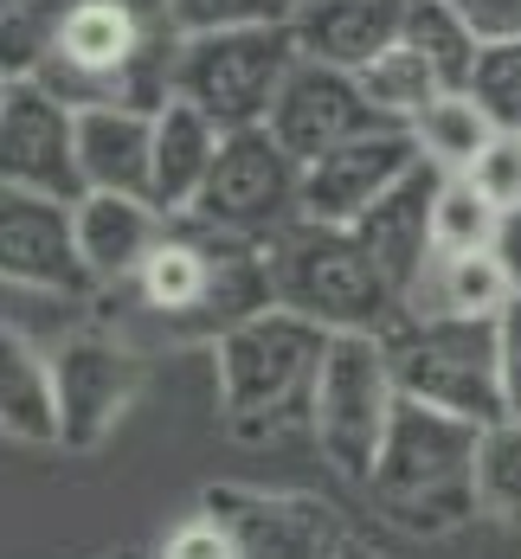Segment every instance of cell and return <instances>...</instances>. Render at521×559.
<instances>
[{
    "label": "cell",
    "mask_w": 521,
    "mask_h": 559,
    "mask_svg": "<svg viewBox=\"0 0 521 559\" xmlns=\"http://www.w3.org/2000/svg\"><path fill=\"white\" fill-rule=\"evenodd\" d=\"M180 52L168 0H7V78H39L78 110H162Z\"/></svg>",
    "instance_id": "1"
},
{
    "label": "cell",
    "mask_w": 521,
    "mask_h": 559,
    "mask_svg": "<svg viewBox=\"0 0 521 559\" xmlns=\"http://www.w3.org/2000/svg\"><path fill=\"white\" fill-rule=\"evenodd\" d=\"M476 444H483V425L405 399L393 438L367 476V496L405 534H451L483 514L476 508Z\"/></svg>",
    "instance_id": "2"
},
{
    "label": "cell",
    "mask_w": 521,
    "mask_h": 559,
    "mask_svg": "<svg viewBox=\"0 0 521 559\" xmlns=\"http://www.w3.org/2000/svg\"><path fill=\"white\" fill-rule=\"evenodd\" d=\"M329 354V329L296 316V309H264L213 341V373H220V405L238 438H277L284 425H309L316 405V373Z\"/></svg>",
    "instance_id": "3"
},
{
    "label": "cell",
    "mask_w": 521,
    "mask_h": 559,
    "mask_svg": "<svg viewBox=\"0 0 521 559\" xmlns=\"http://www.w3.org/2000/svg\"><path fill=\"white\" fill-rule=\"evenodd\" d=\"M271 277L277 302L322 322L329 335H393L400 329V289L374 264V251L322 219H289L271 231Z\"/></svg>",
    "instance_id": "4"
},
{
    "label": "cell",
    "mask_w": 521,
    "mask_h": 559,
    "mask_svg": "<svg viewBox=\"0 0 521 559\" xmlns=\"http://www.w3.org/2000/svg\"><path fill=\"white\" fill-rule=\"evenodd\" d=\"M405 405L400 367H393V341L387 335H329L322 373H316V405H309V431L329 456V469L342 483L374 476L380 450L393 438V418Z\"/></svg>",
    "instance_id": "5"
},
{
    "label": "cell",
    "mask_w": 521,
    "mask_h": 559,
    "mask_svg": "<svg viewBox=\"0 0 521 559\" xmlns=\"http://www.w3.org/2000/svg\"><path fill=\"white\" fill-rule=\"evenodd\" d=\"M303 64L289 26H232V33H200L180 52L174 97L200 104L220 129H264L289 71Z\"/></svg>",
    "instance_id": "6"
},
{
    "label": "cell",
    "mask_w": 521,
    "mask_h": 559,
    "mask_svg": "<svg viewBox=\"0 0 521 559\" xmlns=\"http://www.w3.org/2000/svg\"><path fill=\"white\" fill-rule=\"evenodd\" d=\"M387 341H393V367H400L405 399H418L431 412H451V418H470V425L509 418L496 322L431 316V322H400Z\"/></svg>",
    "instance_id": "7"
},
{
    "label": "cell",
    "mask_w": 521,
    "mask_h": 559,
    "mask_svg": "<svg viewBox=\"0 0 521 559\" xmlns=\"http://www.w3.org/2000/svg\"><path fill=\"white\" fill-rule=\"evenodd\" d=\"M187 219L238 238H271L289 219H303V162L271 129H232Z\"/></svg>",
    "instance_id": "8"
},
{
    "label": "cell",
    "mask_w": 521,
    "mask_h": 559,
    "mask_svg": "<svg viewBox=\"0 0 521 559\" xmlns=\"http://www.w3.org/2000/svg\"><path fill=\"white\" fill-rule=\"evenodd\" d=\"M0 187L46 193V200H84L78 168V104H64L39 78L0 84Z\"/></svg>",
    "instance_id": "9"
},
{
    "label": "cell",
    "mask_w": 521,
    "mask_h": 559,
    "mask_svg": "<svg viewBox=\"0 0 521 559\" xmlns=\"http://www.w3.org/2000/svg\"><path fill=\"white\" fill-rule=\"evenodd\" d=\"M52 373L58 412H64V450H97L149 386V360L104 329H71L52 347Z\"/></svg>",
    "instance_id": "10"
},
{
    "label": "cell",
    "mask_w": 521,
    "mask_h": 559,
    "mask_svg": "<svg viewBox=\"0 0 521 559\" xmlns=\"http://www.w3.org/2000/svg\"><path fill=\"white\" fill-rule=\"evenodd\" d=\"M0 277H7V289H26V296H71V302H84L97 289V277L84 264L78 206L71 200H46V193L0 187Z\"/></svg>",
    "instance_id": "11"
},
{
    "label": "cell",
    "mask_w": 521,
    "mask_h": 559,
    "mask_svg": "<svg viewBox=\"0 0 521 559\" xmlns=\"http://www.w3.org/2000/svg\"><path fill=\"white\" fill-rule=\"evenodd\" d=\"M200 502L238 534L245 559H347L354 534L335 502L303 489H258V483H213Z\"/></svg>",
    "instance_id": "12"
},
{
    "label": "cell",
    "mask_w": 521,
    "mask_h": 559,
    "mask_svg": "<svg viewBox=\"0 0 521 559\" xmlns=\"http://www.w3.org/2000/svg\"><path fill=\"white\" fill-rule=\"evenodd\" d=\"M425 168V148L405 122H380L367 135L342 142L335 155H322L316 168H303V219L322 225H354L367 219L393 187H405L412 174Z\"/></svg>",
    "instance_id": "13"
},
{
    "label": "cell",
    "mask_w": 521,
    "mask_h": 559,
    "mask_svg": "<svg viewBox=\"0 0 521 559\" xmlns=\"http://www.w3.org/2000/svg\"><path fill=\"white\" fill-rule=\"evenodd\" d=\"M380 122H387V116L367 104V91H360L354 71H335V64L303 58V64L289 71L284 97H277V110H271L264 129L284 142L303 168H316L322 155H335L342 142L367 135V129H380Z\"/></svg>",
    "instance_id": "14"
},
{
    "label": "cell",
    "mask_w": 521,
    "mask_h": 559,
    "mask_svg": "<svg viewBox=\"0 0 521 559\" xmlns=\"http://www.w3.org/2000/svg\"><path fill=\"white\" fill-rule=\"evenodd\" d=\"M405 7L412 0H303L289 33L296 52L335 71H367L380 52L405 39Z\"/></svg>",
    "instance_id": "15"
},
{
    "label": "cell",
    "mask_w": 521,
    "mask_h": 559,
    "mask_svg": "<svg viewBox=\"0 0 521 559\" xmlns=\"http://www.w3.org/2000/svg\"><path fill=\"white\" fill-rule=\"evenodd\" d=\"M431 200H438V168L425 162V168L412 174L405 187H393L367 219L354 225V238L374 251V264L387 271V283L400 289V309L405 296L418 289V277L438 264V231H431Z\"/></svg>",
    "instance_id": "16"
},
{
    "label": "cell",
    "mask_w": 521,
    "mask_h": 559,
    "mask_svg": "<svg viewBox=\"0 0 521 559\" xmlns=\"http://www.w3.org/2000/svg\"><path fill=\"white\" fill-rule=\"evenodd\" d=\"M78 168H84V193L155 200V110H129V104L78 110Z\"/></svg>",
    "instance_id": "17"
},
{
    "label": "cell",
    "mask_w": 521,
    "mask_h": 559,
    "mask_svg": "<svg viewBox=\"0 0 521 559\" xmlns=\"http://www.w3.org/2000/svg\"><path fill=\"white\" fill-rule=\"evenodd\" d=\"M213 289H220V231L200 219H174L168 238L149 251L135 296L168 316V322H193L206 329V309H213Z\"/></svg>",
    "instance_id": "18"
},
{
    "label": "cell",
    "mask_w": 521,
    "mask_h": 559,
    "mask_svg": "<svg viewBox=\"0 0 521 559\" xmlns=\"http://www.w3.org/2000/svg\"><path fill=\"white\" fill-rule=\"evenodd\" d=\"M174 213H162L142 193H84L78 200V238H84V264L97 283H135L149 251L168 238Z\"/></svg>",
    "instance_id": "19"
},
{
    "label": "cell",
    "mask_w": 521,
    "mask_h": 559,
    "mask_svg": "<svg viewBox=\"0 0 521 559\" xmlns=\"http://www.w3.org/2000/svg\"><path fill=\"white\" fill-rule=\"evenodd\" d=\"M220 142H226V129L187 97H168L155 110V206L162 213H174V219L193 213L206 174L220 162Z\"/></svg>",
    "instance_id": "20"
},
{
    "label": "cell",
    "mask_w": 521,
    "mask_h": 559,
    "mask_svg": "<svg viewBox=\"0 0 521 559\" xmlns=\"http://www.w3.org/2000/svg\"><path fill=\"white\" fill-rule=\"evenodd\" d=\"M0 431L13 444H64V412H58L52 347L7 329L0 341Z\"/></svg>",
    "instance_id": "21"
},
{
    "label": "cell",
    "mask_w": 521,
    "mask_h": 559,
    "mask_svg": "<svg viewBox=\"0 0 521 559\" xmlns=\"http://www.w3.org/2000/svg\"><path fill=\"white\" fill-rule=\"evenodd\" d=\"M354 78H360L367 104L387 116V122H405V129H412L418 116L431 110L445 91H451V84H445V71H438L431 58L418 52L412 39H400L393 52H380L374 64H367V71H354Z\"/></svg>",
    "instance_id": "22"
},
{
    "label": "cell",
    "mask_w": 521,
    "mask_h": 559,
    "mask_svg": "<svg viewBox=\"0 0 521 559\" xmlns=\"http://www.w3.org/2000/svg\"><path fill=\"white\" fill-rule=\"evenodd\" d=\"M496 129H502V122L476 104V91H445L431 110L412 122L425 162H431L438 174H470V162L496 142Z\"/></svg>",
    "instance_id": "23"
},
{
    "label": "cell",
    "mask_w": 521,
    "mask_h": 559,
    "mask_svg": "<svg viewBox=\"0 0 521 559\" xmlns=\"http://www.w3.org/2000/svg\"><path fill=\"white\" fill-rule=\"evenodd\" d=\"M405 39L445 71L451 91H470V78L483 64V39L470 33V20H463L451 0H412L405 7Z\"/></svg>",
    "instance_id": "24"
},
{
    "label": "cell",
    "mask_w": 521,
    "mask_h": 559,
    "mask_svg": "<svg viewBox=\"0 0 521 559\" xmlns=\"http://www.w3.org/2000/svg\"><path fill=\"white\" fill-rule=\"evenodd\" d=\"M502 206L470 180V174H438V200H431V231H438V258L463 251H489L496 245Z\"/></svg>",
    "instance_id": "25"
},
{
    "label": "cell",
    "mask_w": 521,
    "mask_h": 559,
    "mask_svg": "<svg viewBox=\"0 0 521 559\" xmlns=\"http://www.w3.org/2000/svg\"><path fill=\"white\" fill-rule=\"evenodd\" d=\"M476 508H483V521L521 527V418L483 425V444H476Z\"/></svg>",
    "instance_id": "26"
},
{
    "label": "cell",
    "mask_w": 521,
    "mask_h": 559,
    "mask_svg": "<svg viewBox=\"0 0 521 559\" xmlns=\"http://www.w3.org/2000/svg\"><path fill=\"white\" fill-rule=\"evenodd\" d=\"M303 0H168L174 26L187 39L200 33H232V26H289Z\"/></svg>",
    "instance_id": "27"
},
{
    "label": "cell",
    "mask_w": 521,
    "mask_h": 559,
    "mask_svg": "<svg viewBox=\"0 0 521 559\" xmlns=\"http://www.w3.org/2000/svg\"><path fill=\"white\" fill-rule=\"evenodd\" d=\"M470 91H476V104L496 116L502 129H521V39L483 46V64L470 78Z\"/></svg>",
    "instance_id": "28"
},
{
    "label": "cell",
    "mask_w": 521,
    "mask_h": 559,
    "mask_svg": "<svg viewBox=\"0 0 521 559\" xmlns=\"http://www.w3.org/2000/svg\"><path fill=\"white\" fill-rule=\"evenodd\" d=\"M155 559H245V547H238V534H232L226 521L200 502L187 521H174L168 534H162Z\"/></svg>",
    "instance_id": "29"
},
{
    "label": "cell",
    "mask_w": 521,
    "mask_h": 559,
    "mask_svg": "<svg viewBox=\"0 0 521 559\" xmlns=\"http://www.w3.org/2000/svg\"><path fill=\"white\" fill-rule=\"evenodd\" d=\"M470 180L509 213V206H521V129H496V142L470 162Z\"/></svg>",
    "instance_id": "30"
},
{
    "label": "cell",
    "mask_w": 521,
    "mask_h": 559,
    "mask_svg": "<svg viewBox=\"0 0 521 559\" xmlns=\"http://www.w3.org/2000/svg\"><path fill=\"white\" fill-rule=\"evenodd\" d=\"M463 20H470V33L483 39V46H509L521 39V0H451Z\"/></svg>",
    "instance_id": "31"
},
{
    "label": "cell",
    "mask_w": 521,
    "mask_h": 559,
    "mask_svg": "<svg viewBox=\"0 0 521 559\" xmlns=\"http://www.w3.org/2000/svg\"><path fill=\"white\" fill-rule=\"evenodd\" d=\"M496 360H502V399H509V418H521V296H509V309L496 316Z\"/></svg>",
    "instance_id": "32"
},
{
    "label": "cell",
    "mask_w": 521,
    "mask_h": 559,
    "mask_svg": "<svg viewBox=\"0 0 521 559\" xmlns=\"http://www.w3.org/2000/svg\"><path fill=\"white\" fill-rule=\"evenodd\" d=\"M496 264H502V277H509V289L521 296V206H509L502 213V225H496Z\"/></svg>",
    "instance_id": "33"
},
{
    "label": "cell",
    "mask_w": 521,
    "mask_h": 559,
    "mask_svg": "<svg viewBox=\"0 0 521 559\" xmlns=\"http://www.w3.org/2000/svg\"><path fill=\"white\" fill-rule=\"evenodd\" d=\"M347 559H387V554H380V547H360V540H354V547H347Z\"/></svg>",
    "instance_id": "34"
},
{
    "label": "cell",
    "mask_w": 521,
    "mask_h": 559,
    "mask_svg": "<svg viewBox=\"0 0 521 559\" xmlns=\"http://www.w3.org/2000/svg\"><path fill=\"white\" fill-rule=\"evenodd\" d=\"M104 559H142V554H104Z\"/></svg>",
    "instance_id": "35"
}]
</instances>
